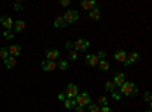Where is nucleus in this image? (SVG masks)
Here are the masks:
<instances>
[{
  "label": "nucleus",
  "mask_w": 152,
  "mask_h": 112,
  "mask_svg": "<svg viewBox=\"0 0 152 112\" xmlns=\"http://www.w3.org/2000/svg\"><path fill=\"white\" fill-rule=\"evenodd\" d=\"M119 90H120V91H119L120 94L128 95V97H131V95H137V94H138V88L135 86L134 82H123V85L119 86Z\"/></svg>",
  "instance_id": "nucleus-1"
},
{
  "label": "nucleus",
  "mask_w": 152,
  "mask_h": 112,
  "mask_svg": "<svg viewBox=\"0 0 152 112\" xmlns=\"http://www.w3.org/2000/svg\"><path fill=\"white\" fill-rule=\"evenodd\" d=\"M75 103L78 105V106H82V108H85V106H88L91 103V97H90V94L88 92H79L78 95H76L75 98Z\"/></svg>",
  "instance_id": "nucleus-2"
},
{
  "label": "nucleus",
  "mask_w": 152,
  "mask_h": 112,
  "mask_svg": "<svg viewBox=\"0 0 152 112\" xmlns=\"http://www.w3.org/2000/svg\"><path fill=\"white\" fill-rule=\"evenodd\" d=\"M62 18L66 20L67 24H72V23H75V21L79 20V12L76 11V9H67V11L64 12V15H62Z\"/></svg>",
  "instance_id": "nucleus-3"
},
{
  "label": "nucleus",
  "mask_w": 152,
  "mask_h": 112,
  "mask_svg": "<svg viewBox=\"0 0 152 112\" xmlns=\"http://www.w3.org/2000/svg\"><path fill=\"white\" fill-rule=\"evenodd\" d=\"M88 47H90V41L82 40V38L76 40V41L73 43V50H76V52H85Z\"/></svg>",
  "instance_id": "nucleus-4"
},
{
  "label": "nucleus",
  "mask_w": 152,
  "mask_h": 112,
  "mask_svg": "<svg viewBox=\"0 0 152 112\" xmlns=\"http://www.w3.org/2000/svg\"><path fill=\"white\" fill-rule=\"evenodd\" d=\"M78 94H79V91H78V86H76L75 83H69L66 86V92H64L66 98H75Z\"/></svg>",
  "instance_id": "nucleus-5"
},
{
  "label": "nucleus",
  "mask_w": 152,
  "mask_h": 112,
  "mask_svg": "<svg viewBox=\"0 0 152 112\" xmlns=\"http://www.w3.org/2000/svg\"><path fill=\"white\" fill-rule=\"evenodd\" d=\"M0 24H2L6 30H9V29L14 27V20H12L9 15H2L0 17Z\"/></svg>",
  "instance_id": "nucleus-6"
},
{
  "label": "nucleus",
  "mask_w": 152,
  "mask_h": 112,
  "mask_svg": "<svg viewBox=\"0 0 152 112\" xmlns=\"http://www.w3.org/2000/svg\"><path fill=\"white\" fill-rule=\"evenodd\" d=\"M140 59V55H138L137 52H131L128 56H126V59H125V62H123V65H131V64H135V62Z\"/></svg>",
  "instance_id": "nucleus-7"
},
{
  "label": "nucleus",
  "mask_w": 152,
  "mask_h": 112,
  "mask_svg": "<svg viewBox=\"0 0 152 112\" xmlns=\"http://www.w3.org/2000/svg\"><path fill=\"white\" fill-rule=\"evenodd\" d=\"M8 53H9V56H12V58H17L18 55H21V46H18V44L9 46V47H8Z\"/></svg>",
  "instance_id": "nucleus-8"
},
{
  "label": "nucleus",
  "mask_w": 152,
  "mask_h": 112,
  "mask_svg": "<svg viewBox=\"0 0 152 112\" xmlns=\"http://www.w3.org/2000/svg\"><path fill=\"white\" fill-rule=\"evenodd\" d=\"M114 85H116V88H119L120 85H123V82H125V74L122 73V71H119V73H116L114 74V79L111 80Z\"/></svg>",
  "instance_id": "nucleus-9"
},
{
  "label": "nucleus",
  "mask_w": 152,
  "mask_h": 112,
  "mask_svg": "<svg viewBox=\"0 0 152 112\" xmlns=\"http://www.w3.org/2000/svg\"><path fill=\"white\" fill-rule=\"evenodd\" d=\"M59 58V52H58V48H50V50L46 52V59L47 61H55Z\"/></svg>",
  "instance_id": "nucleus-10"
},
{
  "label": "nucleus",
  "mask_w": 152,
  "mask_h": 112,
  "mask_svg": "<svg viewBox=\"0 0 152 112\" xmlns=\"http://www.w3.org/2000/svg\"><path fill=\"white\" fill-rule=\"evenodd\" d=\"M41 68L44 71H53V70H56V62L55 61H43Z\"/></svg>",
  "instance_id": "nucleus-11"
},
{
  "label": "nucleus",
  "mask_w": 152,
  "mask_h": 112,
  "mask_svg": "<svg viewBox=\"0 0 152 112\" xmlns=\"http://www.w3.org/2000/svg\"><path fill=\"white\" fill-rule=\"evenodd\" d=\"M67 26H69V24L66 23V20L62 17H56L53 20V27H56V29H66Z\"/></svg>",
  "instance_id": "nucleus-12"
},
{
  "label": "nucleus",
  "mask_w": 152,
  "mask_h": 112,
  "mask_svg": "<svg viewBox=\"0 0 152 112\" xmlns=\"http://www.w3.org/2000/svg\"><path fill=\"white\" fill-rule=\"evenodd\" d=\"M85 62H87V65H90V67H96L99 64V58L96 55H87L85 56Z\"/></svg>",
  "instance_id": "nucleus-13"
},
{
  "label": "nucleus",
  "mask_w": 152,
  "mask_h": 112,
  "mask_svg": "<svg viewBox=\"0 0 152 112\" xmlns=\"http://www.w3.org/2000/svg\"><path fill=\"white\" fill-rule=\"evenodd\" d=\"M88 17H90L91 20H100V17H102V14H100V9H99V6H96V8H93L91 11H88Z\"/></svg>",
  "instance_id": "nucleus-14"
},
{
  "label": "nucleus",
  "mask_w": 152,
  "mask_h": 112,
  "mask_svg": "<svg viewBox=\"0 0 152 112\" xmlns=\"http://www.w3.org/2000/svg\"><path fill=\"white\" fill-rule=\"evenodd\" d=\"M96 2L94 0H85V2H81V8L85 9V11H91L93 8H96Z\"/></svg>",
  "instance_id": "nucleus-15"
},
{
  "label": "nucleus",
  "mask_w": 152,
  "mask_h": 112,
  "mask_svg": "<svg viewBox=\"0 0 152 112\" xmlns=\"http://www.w3.org/2000/svg\"><path fill=\"white\" fill-rule=\"evenodd\" d=\"M126 56H128V53H126L125 50H119V52H116L114 53V59H116L117 62H125V59H126Z\"/></svg>",
  "instance_id": "nucleus-16"
},
{
  "label": "nucleus",
  "mask_w": 152,
  "mask_h": 112,
  "mask_svg": "<svg viewBox=\"0 0 152 112\" xmlns=\"http://www.w3.org/2000/svg\"><path fill=\"white\" fill-rule=\"evenodd\" d=\"M3 62H5V67L11 70V68H14V67L17 65V58H12V56H9V58H8V59H5Z\"/></svg>",
  "instance_id": "nucleus-17"
},
{
  "label": "nucleus",
  "mask_w": 152,
  "mask_h": 112,
  "mask_svg": "<svg viewBox=\"0 0 152 112\" xmlns=\"http://www.w3.org/2000/svg\"><path fill=\"white\" fill-rule=\"evenodd\" d=\"M24 26H26V23H24L23 20L14 21V29H15V32H21V30L24 29Z\"/></svg>",
  "instance_id": "nucleus-18"
},
{
  "label": "nucleus",
  "mask_w": 152,
  "mask_h": 112,
  "mask_svg": "<svg viewBox=\"0 0 152 112\" xmlns=\"http://www.w3.org/2000/svg\"><path fill=\"white\" fill-rule=\"evenodd\" d=\"M97 67H99L100 70H102V71H108V70H110V64H108V61H107V59H102V61H99Z\"/></svg>",
  "instance_id": "nucleus-19"
},
{
  "label": "nucleus",
  "mask_w": 152,
  "mask_h": 112,
  "mask_svg": "<svg viewBox=\"0 0 152 112\" xmlns=\"http://www.w3.org/2000/svg\"><path fill=\"white\" fill-rule=\"evenodd\" d=\"M56 68H59V70H62V71L69 70V61H58Z\"/></svg>",
  "instance_id": "nucleus-20"
},
{
  "label": "nucleus",
  "mask_w": 152,
  "mask_h": 112,
  "mask_svg": "<svg viewBox=\"0 0 152 112\" xmlns=\"http://www.w3.org/2000/svg\"><path fill=\"white\" fill-rule=\"evenodd\" d=\"M75 106H76V103H75L73 98H66L64 100V108L66 109H73Z\"/></svg>",
  "instance_id": "nucleus-21"
},
{
  "label": "nucleus",
  "mask_w": 152,
  "mask_h": 112,
  "mask_svg": "<svg viewBox=\"0 0 152 112\" xmlns=\"http://www.w3.org/2000/svg\"><path fill=\"white\" fill-rule=\"evenodd\" d=\"M105 90L110 91V92H113V91H116V85H114L111 80H107L105 82Z\"/></svg>",
  "instance_id": "nucleus-22"
},
{
  "label": "nucleus",
  "mask_w": 152,
  "mask_h": 112,
  "mask_svg": "<svg viewBox=\"0 0 152 112\" xmlns=\"http://www.w3.org/2000/svg\"><path fill=\"white\" fill-rule=\"evenodd\" d=\"M0 58H2L3 61L9 58V53H8V47H2V48H0Z\"/></svg>",
  "instance_id": "nucleus-23"
},
{
  "label": "nucleus",
  "mask_w": 152,
  "mask_h": 112,
  "mask_svg": "<svg viewBox=\"0 0 152 112\" xmlns=\"http://www.w3.org/2000/svg\"><path fill=\"white\" fill-rule=\"evenodd\" d=\"M88 112H100V106L90 103V105H88Z\"/></svg>",
  "instance_id": "nucleus-24"
},
{
  "label": "nucleus",
  "mask_w": 152,
  "mask_h": 112,
  "mask_svg": "<svg viewBox=\"0 0 152 112\" xmlns=\"http://www.w3.org/2000/svg\"><path fill=\"white\" fill-rule=\"evenodd\" d=\"M97 100H99V105H100V106H108V98H107V97L100 95Z\"/></svg>",
  "instance_id": "nucleus-25"
},
{
  "label": "nucleus",
  "mask_w": 152,
  "mask_h": 112,
  "mask_svg": "<svg viewBox=\"0 0 152 112\" xmlns=\"http://www.w3.org/2000/svg\"><path fill=\"white\" fill-rule=\"evenodd\" d=\"M69 59H72V61L78 59V52L76 50H69Z\"/></svg>",
  "instance_id": "nucleus-26"
},
{
  "label": "nucleus",
  "mask_w": 152,
  "mask_h": 112,
  "mask_svg": "<svg viewBox=\"0 0 152 112\" xmlns=\"http://www.w3.org/2000/svg\"><path fill=\"white\" fill-rule=\"evenodd\" d=\"M96 56L99 58V61H102V59H107V52L100 50V52H97V53H96Z\"/></svg>",
  "instance_id": "nucleus-27"
},
{
  "label": "nucleus",
  "mask_w": 152,
  "mask_h": 112,
  "mask_svg": "<svg viewBox=\"0 0 152 112\" xmlns=\"http://www.w3.org/2000/svg\"><path fill=\"white\" fill-rule=\"evenodd\" d=\"M3 36H5L6 40H12V38H14V33H12L11 30H5L3 32Z\"/></svg>",
  "instance_id": "nucleus-28"
},
{
  "label": "nucleus",
  "mask_w": 152,
  "mask_h": 112,
  "mask_svg": "<svg viewBox=\"0 0 152 112\" xmlns=\"http://www.w3.org/2000/svg\"><path fill=\"white\" fill-rule=\"evenodd\" d=\"M111 97L114 98V100H120V98H122V94L117 92V91H113V92H111Z\"/></svg>",
  "instance_id": "nucleus-29"
},
{
  "label": "nucleus",
  "mask_w": 152,
  "mask_h": 112,
  "mask_svg": "<svg viewBox=\"0 0 152 112\" xmlns=\"http://www.w3.org/2000/svg\"><path fill=\"white\" fill-rule=\"evenodd\" d=\"M145 102H148V103L151 105V92H149V91L145 92Z\"/></svg>",
  "instance_id": "nucleus-30"
},
{
  "label": "nucleus",
  "mask_w": 152,
  "mask_h": 112,
  "mask_svg": "<svg viewBox=\"0 0 152 112\" xmlns=\"http://www.w3.org/2000/svg\"><path fill=\"white\" fill-rule=\"evenodd\" d=\"M100 112H114L110 106H102V108H100Z\"/></svg>",
  "instance_id": "nucleus-31"
},
{
  "label": "nucleus",
  "mask_w": 152,
  "mask_h": 112,
  "mask_svg": "<svg viewBox=\"0 0 152 112\" xmlns=\"http://www.w3.org/2000/svg\"><path fill=\"white\" fill-rule=\"evenodd\" d=\"M75 111H76V112H85V108H82V106H78V105H76V106H75Z\"/></svg>",
  "instance_id": "nucleus-32"
},
{
  "label": "nucleus",
  "mask_w": 152,
  "mask_h": 112,
  "mask_svg": "<svg viewBox=\"0 0 152 112\" xmlns=\"http://www.w3.org/2000/svg\"><path fill=\"white\" fill-rule=\"evenodd\" d=\"M66 47L69 48V50H73V43H72V41H67V43H66Z\"/></svg>",
  "instance_id": "nucleus-33"
},
{
  "label": "nucleus",
  "mask_w": 152,
  "mask_h": 112,
  "mask_svg": "<svg viewBox=\"0 0 152 112\" xmlns=\"http://www.w3.org/2000/svg\"><path fill=\"white\" fill-rule=\"evenodd\" d=\"M14 9H15V11H20V9H23V5H21V3H15V5H14Z\"/></svg>",
  "instance_id": "nucleus-34"
},
{
  "label": "nucleus",
  "mask_w": 152,
  "mask_h": 112,
  "mask_svg": "<svg viewBox=\"0 0 152 112\" xmlns=\"http://www.w3.org/2000/svg\"><path fill=\"white\" fill-rule=\"evenodd\" d=\"M61 5L62 6H69L70 5V0H61Z\"/></svg>",
  "instance_id": "nucleus-35"
},
{
  "label": "nucleus",
  "mask_w": 152,
  "mask_h": 112,
  "mask_svg": "<svg viewBox=\"0 0 152 112\" xmlns=\"http://www.w3.org/2000/svg\"><path fill=\"white\" fill-rule=\"evenodd\" d=\"M58 100H59V102H64V100H66V95H64V94H59V95H58Z\"/></svg>",
  "instance_id": "nucleus-36"
},
{
  "label": "nucleus",
  "mask_w": 152,
  "mask_h": 112,
  "mask_svg": "<svg viewBox=\"0 0 152 112\" xmlns=\"http://www.w3.org/2000/svg\"><path fill=\"white\" fill-rule=\"evenodd\" d=\"M146 112H152V111H151V109H148V111H146Z\"/></svg>",
  "instance_id": "nucleus-37"
}]
</instances>
